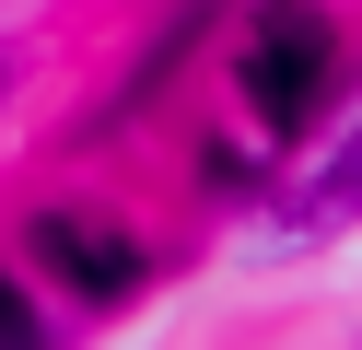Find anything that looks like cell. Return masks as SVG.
<instances>
[{"instance_id": "7a4b0ae2", "label": "cell", "mask_w": 362, "mask_h": 350, "mask_svg": "<svg viewBox=\"0 0 362 350\" xmlns=\"http://www.w3.org/2000/svg\"><path fill=\"white\" fill-rule=\"evenodd\" d=\"M24 245H35V269H59L71 292H94V303H129V292H141V245H129L117 222H71V210H35V222H24Z\"/></svg>"}, {"instance_id": "3957f363", "label": "cell", "mask_w": 362, "mask_h": 350, "mask_svg": "<svg viewBox=\"0 0 362 350\" xmlns=\"http://www.w3.org/2000/svg\"><path fill=\"white\" fill-rule=\"evenodd\" d=\"M269 222H281V245H315V233L362 222V117L327 140V163H304L292 187H269Z\"/></svg>"}, {"instance_id": "8992f818", "label": "cell", "mask_w": 362, "mask_h": 350, "mask_svg": "<svg viewBox=\"0 0 362 350\" xmlns=\"http://www.w3.org/2000/svg\"><path fill=\"white\" fill-rule=\"evenodd\" d=\"M0 93H12V59H0Z\"/></svg>"}, {"instance_id": "5b68a950", "label": "cell", "mask_w": 362, "mask_h": 350, "mask_svg": "<svg viewBox=\"0 0 362 350\" xmlns=\"http://www.w3.org/2000/svg\"><path fill=\"white\" fill-rule=\"evenodd\" d=\"M0 350H47V315H35L12 280H0Z\"/></svg>"}, {"instance_id": "277c9868", "label": "cell", "mask_w": 362, "mask_h": 350, "mask_svg": "<svg viewBox=\"0 0 362 350\" xmlns=\"http://www.w3.org/2000/svg\"><path fill=\"white\" fill-rule=\"evenodd\" d=\"M211 12H222V0H187V12H175V23H164V35H152V59H141V70H129V105H141V93H164V82H175V59H187V47H199V35H211Z\"/></svg>"}, {"instance_id": "6da1fadb", "label": "cell", "mask_w": 362, "mask_h": 350, "mask_svg": "<svg viewBox=\"0 0 362 350\" xmlns=\"http://www.w3.org/2000/svg\"><path fill=\"white\" fill-rule=\"evenodd\" d=\"M234 82H245V105L292 140L327 105V82H339V23L315 12V0H257V12H245V47H234Z\"/></svg>"}]
</instances>
